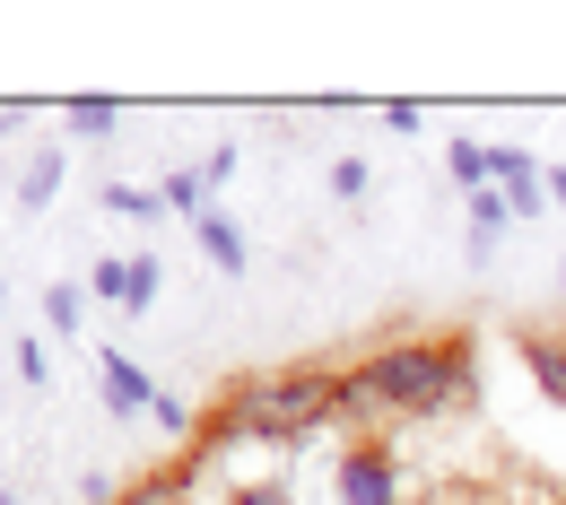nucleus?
Returning <instances> with one entry per match:
<instances>
[{
  "label": "nucleus",
  "instance_id": "nucleus-21",
  "mask_svg": "<svg viewBox=\"0 0 566 505\" xmlns=\"http://www.w3.org/2000/svg\"><path fill=\"white\" fill-rule=\"evenodd\" d=\"M419 123H427V114H419V105H410V96H392V105H384V131H401V140H410Z\"/></svg>",
  "mask_w": 566,
  "mask_h": 505
},
{
  "label": "nucleus",
  "instance_id": "nucleus-2",
  "mask_svg": "<svg viewBox=\"0 0 566 505\" xmlns=\"http://www.w3.org/2000/svg\"><path fill=\"white\" fill-rule=\"evenodd\" d=\"M375 392L392 419H444L453 401H471V340L444 332V340H392L375 349Z\"/></svg>",
  "mask_w": 566,
  "mask_h": 505
},
{
  "label": "nucleus",
  "instance_id": "nucleus-13",
  "mask_svg": "<svg viewBox=\"0 0 566 505\" xmlns=\"http://www.w3.org/2000/svg\"><path fill=\"white\" fill-rule=\"evenodd\" d=\"M114 505H192V471H157V480H132Z\"/></svg>",
  "mask_w": 566,
  "mask_h": 505
},
{
  "label": "nucleus",
  "instance_id": "nucleus-11",
  "mask_svg": "<svg viewBox=\"0 0 566 505\" xmlns=\"http://www.w3.org/2000/svg\"><path fill=\"white\" fill-rule=\"evenodd\" d=\"M44 323H53L62 340H78V332H87V288H78V280H53V288H44Z\"/></svg>",
  "mask_w": 566,
  "mask_h": 505
},
{
  "label": "nucleus",
  "instance_id": "nucleus-10",
  "mask_svg": "<svg viewBox=\"0 0 566 505\" xmlns=\"http://www.w3.org/2000/svg\"><path fill=\"white\" fill-rule=\"evenodd\" d=\"M157 201H166V210H184V218H210L218 210V192H210V175H201V166H166Z\"/></svg>",
  "mask_w": 566,
  "mask_h": 505
},
{
  "label": "nucleus",
  "instance_id": "nucleus-24",
  "mask_svg": "<svg viewBox=\"0 0 566 505\" xmlns=\"http://www.w3.org/2000/svg\"><path fill=\"white\" fill-rule=\"evenodd\" d=\"M549 210H566V166H549Z\"/></svg>",
  "mask_w": 566,
  "mask_h": 505
},
{
  "label": "nucleus",
  "instance_id": "nucleus-5",
  "mask_svg": "<svg viewBox=\"0 0 566 505\" xmlns=\"http://www.w3.org/2000/svg\"><path fill=\"white\" fill-rule=\"evenodd\" d=\"M496 192H505V210H514V218H541V210H549V166L523 157V148H496Z\"/></svg>",
  "mask_w": 566,
  "mask_h": 505
},
{
  "label": "nucleus",
  "instance_id": "nucleus-8",
  "mask_svg": "<svg viewBox=\"0 0 566 505\" xmlns=\"http://www.w3.org/2000/svg\"><path fill=\"white\" fill-rule=\"evenodd\" d=\"M62 175H71V157H62L53 140H44V148H27V175H18V210L35 218L44 201H53V192H62Z\"/></svg>",
  "mask_w": 566,
  "mask_h": 505
},
{
  "label": "nucleus",
  "instance_id": "nucleus-15",
  "mask_svg": "<svg viewBox=\"0 0 566 505\" xmlns=\"http://www.w3.org/2000/svg\"><path fill=\"white\" fill-rule=\"evenodd\" d=\"M96 201H105V210H123V218H166V201H157L148 183H105Z\"/></svg>",
  "mask_w": 566,
  "mask_h": 505
},
{
  "label": "nucleus",
  "instance_id": "nucleus-23",
  "mask_svg": "<svg viewBox=\"0 0 566 505\" xmlns=\"http://www.w3.org/2000/svg\"><path fill=\"white\" fill-rule=\"evenodd\" d=\"M332 192H340V201H357V192H366V166H357V157H340V166H332Z\"/></svg>",
  "mask_w": 566,
  "mask_h": 505
},
{
  "label": "nucleus",
  "instance_id": "nucleus-26",
  "mask_svg": "<svg viewBox=\"0 0 566 505\" xmlns=\"http://www.w3.org/2000/svg\"><path fill=\"white\" fill-rule=\"evenodd\" d=\"M0 314H9V280H0Z\"/></svg>",
  "mask_w": 566,
  "mask_h": 505
},
{
  "label": "nucleus",
  "instance_id": "nucleus-1",
  "mask_svg": "<svg viewBox=\"0 0 566 505\" xmlns=\"http://www.w3.org/2000/svg\"><path fill=\"white\" fill-rule=\"evenodd\" d=\"M332 428V375L323 366H280V375H253L227 419L201 428V444H227V435H262V444H305V435Z\"/></svg>",
  "mask_w": 566,
  "mask_h": 505
},
{
  "label": "nucleus",
  "instance_id": "nucleus-18",
  "mask_svg": "<svg viewBox=\"0 0 566 505\" xmlns=\"http://www.w3.org/2000/svg\"><path fill=\"white\" fill-rule=\"evenodd\" d=\"M227 505H296V488H287V480H244Z\"/></svg>",
  "mask_w": 566,
  "mask_h": 505
},
{
  "label": "nucleus",
  "instance_id": "nucleus-12",
  "mask_svg": "<svg viewBox=\"0 0 566 505\" xmlns=\"http://www.w3.org/2000/svg\"><path fill=\"white\" fill-rule=\"evenodd\" d=\"M62 123H71L78 140H114V123H123V105H114V96H71V105H62Z\"/></svg>",
  "mask_w": 566,
  "mask_h": 505
},
{
  "label": "nucleus",
  "instance_id": "nucleus-3",
  "mask_svg": "<svg viewBox=\"0 0 566 505\" xmlns=\"http://www.w3.org/2000/svg\"><path fill=\"white\" fill-rule=\"evenodd\" d=\"M340 505H401V453L392 444H349L340 453Z\"/></svg>",
  "mask_w": 566,
  "mask_h": 505
},
{
  "label": "nucleus",
  "instance_id": "nucleus-20",
  "mask_svg": "<svg viewBox=\"0 0 566 505\" xmlns=\"http://www.w3.org/2000/svg\"><path fill=\"white\" fill-rule=\"evenodd\" d=\"M201 175H210V192H227V183H235V140L210 148V157H201Z\"/></svg>",
  "mask_w": 566,
  "mask_h": 505
},
{
  "label": "nucleus",
  "instance_id": "nucleus-7",
  "mask_svg": "<svg viewBox=\"0 0 566 505\" xmlns=\"http://www.w3.org/2000/svg\"><path fill=\"white\" fill-rule=\"evenodd\" d=\"M523 366H532L541 401H549V410H566V332H532V340H523Z\"/></svg>",
  "mask_w": 566,
  "mask_h": 505
},
{
  "label": "nucleus",
  "instance_id": "nucleus-25",
  "mask_svg": "<svg viewBox=\"0 0 566 505\" xmlns=\"http://www.w3.org/2000/svg\"><path fill=\"white\" fill-rule=\"evenodd\" d=\"M0 505H27V497H18V488H0Z\"/></svg>",
  "mask_w": 566,
  "mask_h": 505
},
{
  "label": "nucleus",
  "instance_id": "nucleus-4",
  "mask_svg": "<svg viewBox=\"0 0 566 505\" xmlns=\"http://www.w3.org/2000/svg\"><path fill=\"white\" fill-rule=\"evenodd\" d=\"M87 349H96V401H105L114 419H140V410H157V383H148V375L123 358V349H105V340H87Z\"/></svg>",
  "mask_w": 566,
  "mask_h": 505
},
{
  "label": "nucleus",
  "instance_id": "nucleus-22",
  "mask_svg": "<svg viewBox=\"0 0 566 505\" xmlns=\"http://www.w3.org/2000/svg\"><path fill=\"white\" fill-rule=\"evenodd\" d=\"M18 375H27V383H44V375H53V358H44V340H18Z\"/></svg>",
  "mask_w": 566,
  "mask_h": 505
},
{
  "label": "nucleus",
  "instance_id": "nucleus-17",
  "mask_svg": "<svg viewBox=\"0 0 566 505\" xmlns=\"http://www.w3.org/2000/svg\"><path fill=\"white\" fill-rule=\"evenodd\" d=\"M78 288H87V296H105V305H123V288H132V253H123V262H96V271H87Z\"/></svg>",
  "mask_w": 566,
  "mask_h": 505
},
{
  "label": "nucleus",
  "instance_id": "nucleus-19",
  "mask_svg": "<svg viewBox=\"0 0 566 505\" xmlns=\"http://www.w3.org/2000/svg\"><path fill=\"white\" fill-rule=\"evenodd\" d=\"M148 419H166V435H201V428H192V401H175V392H157Z\"/></svg>",
  "mask_w": 566,
  "mask_h": 505
},
{
  "label": "nucleus",
  "instance_id": "nucleus-6",
  "mask_svg": "<svg viewBox=\"0 0 566 505\" xmlns=\"http://www.w3.org/2000/svg\"><path fill=\"white\" fill-rule=\"evenodd\" d=\"M375 419H392L375 392V366H340L332 375V428H375Z\"/></svg>",
  "mask_w": 566,
  "mask_h": 505
},
{
  "label": "nucleus",
  "instance_id": "nucleus-14",
  "mask_svg": "<svg viewBox=\"0 0 566 505\" xmlns=\"http://www.w3.org/2000/svg\"><path fill=\"white\" fill-rule=\"evenodd\" d=\"M157 288H166V262H157V253H132V288H123V314H148V305H157Z\"/></svg>",
  "mask_w": 566,
  "mask_h": 505
},
{
  "label": "nucleus",
  "instance_id": "nucleus-16",
  "mask_svg": "<svg viewBox=\"0 0 566 505\" xmlns=\"http://www.w3.org/2000/svg\"><path fill=\"white\" fill-rule=\"evenodd\" d=\"M462 210H471V235H505V227H514V210H505V192H471V201H462Z\"/></svg>",
  "mask_w": 566,
  "mask_h": 505
},
{
  "label": "nucleus",
  "instance_id": "nucleus-9",
  "mask_svg": "<svg viewBox=\"0 0 566 505\" xmlns=\"http://www.w3.org/2000/svg\"><path fill=\"white\" fill-rule=\"evenodd\" d=\"M192 235H201V253H210L218 271H244V262H253V244H244V227H235V218H227V210L192 218Z\"/></svg>",
  "mask_w": 566,
  "mask_h": 505
}]
</instances>
